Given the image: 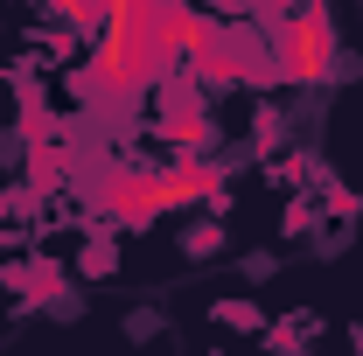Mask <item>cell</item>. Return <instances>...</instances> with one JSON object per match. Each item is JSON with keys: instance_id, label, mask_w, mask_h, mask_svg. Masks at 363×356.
Wrapping results in <instances>:
<instances>
[{"instance_id": "1", "label": "cell", "mask_w": 363, "mask_h": 356, "mask_svg": "<svg viewBox=\"0 0 363 356\" xmlns=\"http://www.w3.org/2000/svg\"><path fill=\"white\" fill-rule=\"evenodd\" d=\"M175 252L189 259V266H217V252H224V217H217V210L182 217L175 223Z\"/></svg>"}, {"instance_id": "2", "label": "cell", "mask_w": 363, "mask_h": 356, "mask_svg": "<svg viewBox=\"0 0 363 356\" xmlns=\"http://www.w3.org/2000/svg\"><path fill=\"white\" fill-rule=\"evenodd\" d=\"M210 321H217L224 335H252V343L266 335V308H259L252 294H230V301H217V308H210Z\"/></svg>"}, {"instance_id": "3", "label": "cell", "mask_w": 363, "mask_h": 356, "mask_svg": "<svg viewBox=\"0 0 363 356\" xmlns=\"http://www.w3.org/2000/svg\"><path fill=\"white\" fill-rule=\"evenodd\" d=\"M119 335H126L133 350H147V343H161V335H168V314L154 308V301H140V308L119 314Z\"/></svg>"}, {"instance_id": "4", "label": "cell", "mask_w": 363, "mask_h": 356, "mask_svg": "<svg viewBox=\"0 0 363 356\" xmlns=\"http://www.w3.org/2000/svg\"><path fill=\"white\" fill-rule=\"evenodd\" d=\"M272 272H279V252H272V245H252V252L238 259V279H245V287H266Z\"/></svg>"}]
</instances>
